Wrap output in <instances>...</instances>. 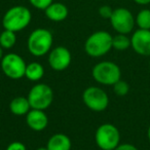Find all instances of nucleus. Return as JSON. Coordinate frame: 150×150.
Listing matches in <instances>:
<instances>
[{"instance_id": "nucleus-1", "label": "nucleus", "mask_w": 150, "mask_h": 150, "mask_svg": "<svg viewBox=\"0 0 150 150\" xmlns=\"http://www.w3.org/2000/svg\"><path fill=\"white\" fill-rule=\"evenodd\" d=\"M32 20L30 9L23 5H16L7 9L2 18V26L4 29L19 32L29 26Z\"/></svg>"}, {"instance_id": "nucleus-2", "label": "nucleus", "mask_w": 150, "mask_h": 150, "mask_svg": "<svg viewBox=\"0 0 150 150\" xmlns=\"http://www.w3.org/2000/svg\"><path fill=\"white\" fill-rule=\"evenodd\" d=\"M54 37L50 30L38 28L32 31L27 40L29 52L34 57H43L48 54L52 48Z\"/></svg>"}, {"instance_id": "nucleus-3", "label": "nucleus", "mask_w": 150, "mask_h": 150, "mask_svg": "<svg viewBox=\"0 0 150 150\" xmlns=\"http://www.w3.org/2000/svg\"><path fill=\"white\" fill-rule=\"evenodd\" d=\"M112 37L109 32L97 31L90 35L84 43V50L90 57L99 58L110 52L112 48Z\"/></svg>"}, {"instance_id": "nucleus-4", "label": "nucleus", "mask_w": 150, "mask_h": 150, "mask_svg": "<svg viewBox=\"0 0 150 150\" xmlns=\"http://www.w3.org/2000/svg\"><path fill=\"white\" fill-rule=\"evenodd\" d=\"M92 74L98 83L104 86H113L120 79L121 70L115 63L104 61L95 65Z\"/></svg>"}, {"instance_id": "nucleus-5", "label": "nucleus", "mask_w": 150, "mask_h": 150, "mask_svg": "<svg viewBox=\"0 0 150 150\" xmlns=\"http://www.w3.org/2000/svg\"><path fill=\"white\" fill-rule=\"evenodd\" d=\"M95 141L100 149L114 150L120 142V133L112 123H104L97 129Z\"/></svg>"}, {"instance_id": "nucleus-6", "label": "nucleus", "mask_w": 150, "mask_h": 150, "mask_svg": "<svg viewBox=\"0 0 150 150\" xmlns=\"http://www.w3.org/2000/svg\"><path fill=\"white\" fill-rule=\"evenodd\" d=\"M27 98L32 109L45 110L52 105L54 93L50 86L45 83H38L30 90Z\"/></svg>"}, {"instance_id": "nucleus-7", "label": "nucleus", "mask_w": 150, "mask_h": 150, "mask_svg": "<svg viewBox=\"0 0 150 150\" xmlns=\"http://www.w3.org/2000/svg\"><path fill=\"white\" fill-rule=\"evenodd\" d=\"M86 106L95 112H102L106 110L109 105V97L104 90L98 86H90L82 94Z\"/></svg>"}, {"instance_id": "nucleus-8", "label": "nucleus", "mask_w": 150, "mask_h": 150, "mask_svg": "<svg viewBox=\"0 0 150 150\" xmlns=\"http://www.w3.org/2000/svg\"><path fill=\"white\" fill-rule=\"evenodd\" d=\"M26 65L24 59L17 54H7L1 60V69L5 76L11 79H21L25 76Z\"/></svg>"}, {"instance_id": "nucleus-9", "label": "nucleus", "mask_w": 150, "mask_h": 150, "mask_svg": "<svg viewBox=\"0 0 150 150\" xmlns=\"http://www.w3.org/2000/svg\"><path fill=\"white\" fill-rule=\"evenodd\" d=\"M109 21L112 28L117 33L127 34V35L133 31L136 24L133 13L125 7L115 8Z\"/></svg>"}, {"instance_id": "nucleus-10", "label": "nucleus", "mask_w": 150, "mask_h": 150, "mask_svg": "<svg viewBox=\"0 0 150 150\" xmlns=\"http://www.w3.org/2000/svg\"><path fill=\"white\" fill-rule=\"evenodd\" d=\"M72 56L68 48L65 46H58L50 52L48 64L54 71H64L71 64Z\"/></svg>"}, {"instance_id": "nucleus-11", "label": "nucleus", "mask_w": 150, "mask_h": 150, "mask_svg": "<svg viewBox=\"0 0 150 150\" xmlns=\"http://www.w3.org/2000/svg\"><path fill=\"white\" fill-rule=\"evenodd\" d=\"M131 46L140 56L150 57V30H136L131 37Z\"/></svg>"}, {"instance_id": "nucleus-12", "label": "nucleus", "mask_w": 150, "mask_h": 150, "mask_svg": "<svg viewBox=\"0 0 150 150\" xmlns=\"http://www.w3.org/2000/svg\"><path fill=\"white\" fill-rule=\"evenodd\" d=\"M26 122L28 127L35 132H41L46 129L48 125V117L43 110L31 109L27 113Z\"/></svg>"}, {"instance_id": "nucleus-13", "label": "nucleus", "mask_w": 150, "mask_h": 150, "mask_svg": "<svg viewBox=\"0 0 150 150\" xmlns=\"http://www.w3.org/2000/svg\"><path fill=\"white\" fill-rule=\"evenodd\" d=\"M45 17L52 22H62L68 17V7L61 2H52L44 11Z\"/></svg>"}, {"instance_id": "nucleus-14", "label": "nucleus", "mask_w": 150, "mask_h": 150, "mask_svg": "<svg viewBox=\"0 0 150 150\" xmlns=\"http://www.w3.org/2000/svg\"><path fill=\"white\" fill-rule=\"evenodd\" d=\"M72 143L70 138L65 134H54L50 138L46 144L48 150H71Z\"/></svg>"}, {"instance_id": "nucleus-15", "label": "nucleus", "mask_w": 150, "mask_h": 150, "mask_svg": "<svg viewBox=\"0 0 150 150\" xmlns=\"http://www.w3.org/2000/svg\"><path fill=\"white\" fill-rule=\"evenodd\" d=\"M31 106L28 101V98L25 97H17L13 99L9 103V110L13 114L22 116V115H27V113L31 110Z\"/></svg>"}, {"instance_id": "nucleus-16", "label": "nucleus", "mask_w": 150, "mask_h": 150, "mask_svg": "<svg viewBox=\"0 0 150 150\" xmlns=\"http://www.w3.org/2000/svg\"><path fill=\"white\" fill-rule=\"evenodd\" d=\"M44 75V68L40 63L32 62L27 65L25 72V77L31 81H38Z\"/></svg>"}, {"instance_id": "nucleus-17", "label": "nucleus", "mask_w": 150, "mask_h": 150, "mask_svg": "<svg viewBox=\"0 0 150 150\" xmlns=\"http://www.w3.org/2000/svg\"><path fill=\"white\" fill-rule=\"evenodd\" d=\"M16 42H17L16 32L4 29V31L0 33V45L2 46V48L9 50L15 46Z\"/></svg>"}, {"instance_id": "nucleus-18", "label": "nucleus", "mask_w": 150, "mask_h": 150, "mask_svg": "<svg viewBox=\"0 0 150 150\" xmlns=\"http://www.w3.org/2000/svg\"><path fill=\"white\" fill-rule=\"evenodd\" d=\"M135 21L139 29L150 30V9H141L136 16Z\"/></svg>"}, {"instance_id": "nucleus-19", "label": "nucleus", "mask_w": 150, "mask_h": 150, "mask_svg": "<svg viewBox=\"0 0 150 150\" xmlns=\"http://www.w3.org/2000/svg\"><path fill=\"white\" fill-rule=\"evenodd\" d=\"M131 46V38L127 34L117 33L112 37V48L116 50H125Z\"/></svg>"}, {"instance_id": "nucleus-20", "label": "nucleus", "mask_w": 150, "mask_h": 150, "mask_svg": "<svg viewBox=\"0 0 150 150\" xmlns=\"http://www.w3.org/2000/svg\"><path fill=\"white\" fill-rule=\"evenodd\" d=\"M113 91H114L115 94L119 97L127 96L129 92V86L127 81L119 79L118 81L113 84Z\"/></svg>"}, {"instance_id": "nucleus-21", "label": "nucleus", "mask_w": 150, "mask_h": 150, "mask_svg": "<svg viewBox=\"0 0 150 150\" xmlns=\"http://www.w3.org/2000/svg\"><path fill=\"white\" fill-rule=\"evenodd\" d=\"M29 2L33 7L36 9H41V11H45L52 2L54 0H29Z\"/></svg>"}, {"instance_id": "nucleus-22", "label": "nucleus", "mask_w": 150, "mask_h": 150, "mask_svg": "<svg viewBox=\"0 0 150 150\" xmlns=\"http://www.w3.org/2000/svg\"><path fill=\"white\" fill-rule=\"evenodd\" d=\"M113 11H114V9L111 6H109V5H102V6H100V8H99L98 13L101 18L110 20L111 16H112V13H113Z\"/></svg>"}, {"instance_id": "nucleus-23", "label": "nucleus", "mask_w": 150, "mask_h": 150, "mask_svg": "<svg viewBox=\"0 0 150 150\" xmlns=\"http://www.w3.org/2000/svg\"><path fill=\"white\" fill-rule=\"evenodd\" d=\"M6 150H27V148H26V146L24 145L23 143L16 141V142H11V143L7 146Z\"/></svg>"}, {"instance_id": "nucleus-24", "label": "nucleus", "mask_w": 150, "mask_h": 150, "mask_svg": "<svg viewBox=\"0 0 150 150\" xmlns=\"http://www.w3.org/2000/svg\"><path fill=\"white\" fill-rule=\"evenodd\" d=\"M114 150H138V148L135 145H133V144L122 143V144H119Z\"/></svg>"}, {"instance_id": "nucleus-25", "label": "nucleus", "mask_w": 150, "mask_h": 150, "mask_svg": "<svg viewBox=\"0 0 150 150\" xmlns=\"http://www.w3.org/2000/svg\"><path fill=\"white\" fill-rule=\"evenodd\" d=\"M139 5H148L150 4V0H134Z\"/></svg>"}, {"instance_id": "nucleus-26", "label": "nucleus", "mask_w": 150, "mask_h": 150, "mask_svg": "<svg viewBox=\"0 0 150 150\" xmlns=\"http://www.w3.org/2000/svg\"><path fill=\"white\" fill-rule=\"evenodd\" d=\"M3 58V50H2V46L0 45V61L2 60Z\"/></svg>"}, {"instance_id": "nucleus-27", "label": "nucleus", "mask_w": 150, "mask_h": 150, "mask_svg": "<svg viewBox=\"0 0 150 150\" xmlns=\"http://www.w3.org/2000/svg\"><path fill=\"white\" fill-rule=\"evenodd\" d=\"M147 138H148V140H149V142H150V125H149V127H148V129H147Z\"/></svg>"}, {"instance_id": "nucleus-28", "label": "nucleus", "mask_w": 150, "mask_h": 150, "mask_svg": "<svg viewBox=\"0 0 150 150\" xmlns=\"http://www.w3.org/2000/svg\"><path fill=\"white\" fill-rule=\"evenodd\" d=\"M36 150H48L46 147H39V148H37Z\"/></svg>"}, {"instance_id": "nucleus-29", "label": "nucleus", "mask_w": 150, "mask_h": 150, "mask_svg": "<svg viewBox=\"0 0 150 150\" xmlns=\"http://www.w3.org/2000/svg\"><path fill=\"white\" fill-rule=\"evenodd\" d=\"M149 67H150V60H149Z\"/></svg>"}, {"instance_id": "nucleus-30", "label": "nucleus", "mask_w": 150, "mask_h": 150, "mask_svg": "<svg viewBox=\"0 0 150 150\" xmlns=\"http://www.w3.org/2000/svg\"><path fill=\"white\" fill-rule=\"evenodd\" d=\"M0 33H1V32H0Z\"/></svg>"}]
</instances>
